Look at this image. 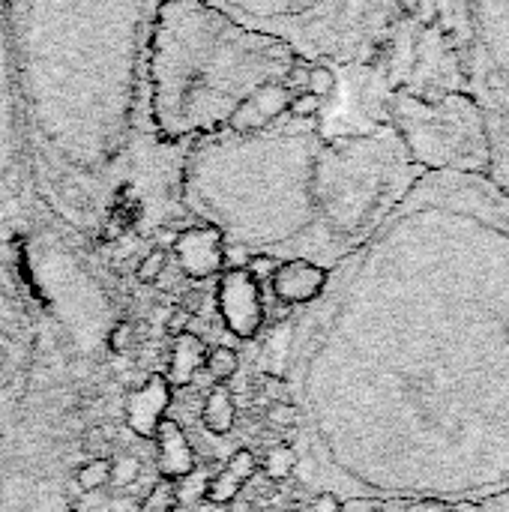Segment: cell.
Listing matches in <instances>:
<instances>
[{
    "label": "cell",
    "instance_id": "4fadbf2b",
    "mask_svg": "<svg viewBox=\"0 0 509 512\" xmlns=\"http://www.w3.org/2000/svg\"><path fill=\"white\" fill-rule=\"evenodd\" d=\"M204 357H207V345L201 336H195L192 330L171 336V351H168V369L162 372L165 381L171 384V390H183L195 381V375L204 369Z\"/></svg>",
    "mask_w": 509,
    "mask_h": 512
},
{
    "label": "cell",
    "instance_id": "d6986e66",
    "mask_svg": "<svg viewBox=\"0 0 509 512\" xmlns=\"http://www.w3.org/2000/svg\"><path fill=\"white\" fill-rule=\"evenodd\" d=\"M111 477V459H87L78 471H75V483L84 495H96L108 486Z\"/></svg>",
    "mask_w": 509,
    "mask_h": 512
},
{
    "label": "cell",
    "instance_id": "cb8c5ba5",
    "mask_svg": "<svg viewBox=\"0 0 509 512\" xmlns=\"http://www.w3.org/2000/svg\"><path fill=\"white\" fill-rule=\"evenodd\" d=\"M165 252L162 249H153V252H147V258L138 264V282H144V285H153V282H159V276L165 273Z\"/></svg>",
    "mask_w": 509,
    "mask_h": 512
},
{
    "label": "cell",
    "instance_id": "7a4b0ae2",
    "mask_svg": "<svg viewBox=\"0 0 509 512\" xmlns=\"http://www.w3.org/2000/svg\"><path fill=\"white\" fill-rule=\"evenodd\" d=\"M165 0H6L30 180L78 222L117 237L159 153L150 36Z\"/></svg>",
    "mask_w": 509,
    "mask_h": 512
},
{
    "label": "cell",
    "instance_id": "ba28073f",
    "mask_svg": "<svg viewBox=\"0 0 509 512\" xmlns=\"http://www.w3.org/2000/svg\"><path fill=\"white\" fill-rule=\"evenodd\" d=\"M216 309L222 324L237 339H255L264 327L261 285L249 276L246 267H225L216 285Z\"/></svg>",
    "mask_w": 509,
    "mask_h": 512
},
{
    "label": "cell",
    "instance_id": "1f68e13d",
    "mask_svg": "<svg viewBox=\"0 0 509 512\" xmlns=\"http://www.w3.org/2000/svg\"><path fill=\"white\" fill-rule=\"evenodd\" d=\"M192 512H228V507H216V504H207V501H201V504H195Z\"/></svg>",
    "mask_w": 509,
    "mask_h": 512
},
{
    "label": "cell",
    "instance_id": "4dcf8cb0",
    "mask_svg": "<svg viewBox=\"0 0 509 512\" xmlns=\"http://www.w3.org/2000/svg\"><path fill=\"white\" fill-rule=\"evenodd\" d=\"M228 512H255V504L246 498H237L234 504H228Z\"/></svg>",
    "mask_w": 509,
    "mask_h": 512
},
{
    "label": "cell",
    "instance_id": "e0dca14e",
    "mask_svg": "<svg viewBox=\"0 0 509 512\" xmlns=\"http://www.w3.org/2000/svg\"><path fill=\"white\" fill-rule=\"evenodd\" d=\"M240 369V354L228 345H213L207 348V357H204V372L216 381V384H228Z\"/></svg>",
    "mask_w": 509,
    "mask_h": 512
},
{
    "label": "cell",
    "instance_id": "8fae6325",
    "mask_svg": "<svg viewBox=\"0 0 509 512\" xmlns=\"http://www.w3.org/2000/svg\"><path fill=\"white\" fill-rule=\"evenodd\" d=\"M327 282H330L327 267L306 258H285L270 276V291L285 306H309L324 294Z\"/></svg>",
    "mask_w": 509,
    "mask_h": 512
},
{
    "label": "cell",
    "instance_id": "5bb4252c",
    "mask_svg": "<svg viewBox=\"0 0 509 512\" xmlns=\"http://www.w3.org/2000/svg\"><path fill=\"white\" fill-rule=\"evenodd\" d=\"M201 423L210 435L216 438H225L234 432V423H237V402L228 390V384H216L207 399H204V408H201Z\"/></svg>",
    "mask_w": 509,
    "mask_h": 512
},
{
    "label": "cell",
    "instance_id": "8992f818",
    "mask_svg": "<svg viewBox=\"0 0 509 512\" xmlns=\"http://www.w3.org/2000/svg\"><path fill=\"white\" fill-rule=\"evenodd\" d=\"M456 30L489 147L486 180L509 195V0H456Z\"/></svg>",
    "mask_w": 509,
    "mask_h": 512
},
{
    "label": "cell",
    "instance_id": "ac0fdd59",
    "mask_svg": "<svg viewBox=\"0 0 509 512\" xmlns=\"http://www.w3.org/2000/svg\"><path fill=\"white\" fill-rule=\"evenodd\" d=\"M240 489H243V483H240L234 474L216 471V474H210V480H207L204 501H207V504H216V507H228V504H234V501L240 498Z\"/></svg>",
    "mask_w": 509,
    "mask_h": 512
},
{
    "label": "cell",
    "instance_id": "277c9868",
    "mask_svg": "<svg viewBox=\"0 0 509 512\" xmlns=\"http://www.w3.org/2000/svg\"><path fill=\"white\" fill-rule=\"evenodd\" d=\"M315 69L324 66L207 0H165L147 63L156 138L186 150L303 111L315 93Z\"/></svg>",
    "mask_w": 509,
    "mask_h": 512
},
{
    "label": "cell",
    "instance_id": "f546056e",
    "mask_svg": "<svg viewBox=\"0 0 509 512\" xmlns=\"http://www.w3.org/2000/svg\"><path fill=\"white\" fill-rule=\"evenodd\" d=\"M477 510L480 512H509V492L498 495V498H489V501H483Z\"/></svg>",
    "mask_w": 509,
    "mask_h": 512
},
{
    "label": "cell",
    "instance_id": "6da1fadb",
    "mask_svg": "<svg viewBox=\"0 0 509 512\" xmlns=\"http://www.w3.org/2000/svg\"><path fill=\"white\" fill-rule=\"evenodd\" d=\"M315 303L300 465L321 492L471 507L509 492V195L423 171Z\"/></svg>",
    "mask_w": 509,
    "mask_h": 512
},
{
    "label": "cell",
    "instance_id": "484cf974",
    "mask_svg": "<svg viewBox=\"0 0 509 512\" xmlns=\"http://www.w3.org/2000/svg\"><path fill=\"white\" fill-rule=\"evenodd\" d=\"M276 267H279V258H273V255H249V261H246V270L255 282L270 279L276 273Z\"/></svg>",
    "mask_w": 509,
    "mask_h": 512
},
{
    "label": "cell",
    "instance_id": "30bf717a",
    "mask_svg": "<svg viewBox=\"0 0 509 512\" xmlns=\"http://www.w3.org/2000/svg\"><path fill=\"white\" fill-rule=\"evenodd\" d=\"M171 399H174V390L171 384L165 381L162 372H153L144 378L141 387H135L126 399H123V420H126V429L138 438H150L156 435L159 423L168 417V408H171Z\"/></svg>",
    "mask_w": 509,
    "mask_h": 512
},
{
    "label": "cell",
    "instance_id": "52a82bcc",
    "mask_svg": "<svg viewBox=\"0 0 509 512\" xmlns=\"http://www.w3.org/2000/svg\"><path fill=\"white\" fill-rule=\"evenodd\" d=\"M30 180L24 129L15 90L12 39H9V6L0 0V216L12 207Z\"/></svg>",
    "mask_w": 509,
    "mask_h": 512
},
{
    "label": "cell",
    "instance_id": "603a6c76",
    "mask_svg": "<svg viewBox=\"0 0 509 512\" xmlns=\"http://www.w3.org/2000/svg\"><path fill=\"white\" fill-rule=\"evenodd\" d=\"M225 471L234 474L240 483H249L258 474V456L252 450H234L231 459H228V465H225Z\"/></svg>",
    "mask_w": 509,
    "mask_h": 512
},
{
    "label": "cell",
    "instance_id": "9a60e30c",
    "mask_svg": "<svg viewBox=\"0 0 509 512\" xmlns=\"http://www.w3.org/2000/svg\"><path fill=\"white\" fill-rule=\"evenodd\" d=\"M342 512H480L471 504H441V501H351Z\"/></svg>",
    "mask_w": 509,
    "mask_h": 512
},
{
    "label": "cell",
    "instance_id": "7402d4cb",
    "mask_svg": "<svg viewBox=\"0 0 509 512\" xmlns=\"http://www.w3.org/2000/svg\"><path fill=\"white\" fill-rule=\"evenodd\" d=\"M267 423L276 429H297L303 423V411L291 402H270L267 405Z\"/></svg>",
    "mask_w": 509,
    "mask_h": 512
},
{
    "label": "cell",
    "instance_id": "ffe728a7",
    "mask_svg": "<svg viewBox=\"0 0 509 512\" xmlns=\"http://www.w3.org/2000/svg\"><path fill=\"white\" fill-rule=\"evenodd\" d=\"M138 477H141V462H138V456L123 453V456H114V459H111V477H108V483H111L114 489H129L132 483H138Z\"/></svg>",
    "mask_w": 509,
    "mask_h": 512
},
{
    "label": "cell",
    "instance_id": "d4e9b609",
    "mask_svg": "<svg viewBox=\"0 0 509 512\" xmlns=\"http://www.w3.org/2000/svg\"><path fill=\"white\" fill-rule=\"evenodd\" d=\"M132 345H135V327L129 321L114 324L111 333H108V351L111 354H126V351H132Z\"/></svg>",
    "mask_w": 509,
    "mask_h": 512
},
{
    "label": "cell",
    "instance_id": "83f0119b",
    "mask_svg": "<svg viewBox=\"0 0 509 512\" xmlns=\"http://www.w3.org/2000/svg\"><path fill=\"white\" fill-rule=\"evenodd\" d=\"M189 321H195V318H192L183 306H174V309H171V315H168V324H165V327H168V333H171V336H180V333H186V330H189Z\"/></svg>",
    "mask_w": 509,
    "mask_h": 512
},
{
    "label": "cell",
    "instance_id": "7c38bea8",
    "mask_svg": "<svg viewBox=\"0 0 509 512\" xmlns=\"http://www.w3.org/2000/svg\"><path fill=\"white\" fill-rule=\"evenodd\" d=\"M153 441H156V468H159L162 480L177 483L195 471V465H198L195 450L189 444V435L183 432V426L174 417H165L159 423Z\"/></svg>",
    "mask_w": 509,
    "mask_h": 512
},
{
    "label": "cell",
    "instance_id": "f1b7e54d",
    "mask_svg": "<svg viewBox=\"0 0 509 512\" xmlns=\"http://www.w3.org/2000/svg\"><path fill=\"white\" fill-rule=\"evenodd\" d=\"M108 447V441H105V432L102 429H87L84 432V450L87 453H96L93 459H99V453ZM102 459H108V456H102Z\"/></svg>",
    "mask_w": 509,
    "mask_h": 512
},
{
    "label": "cell",
    "instance_id": "44dd1931",
    "mask_svg": "<svg viewBox=\"0 0 509 512\" xmlns=\"http://www.w3.org/2000/svg\"><path fill=\"white\" fill-rule=\"evenodd\" d=\"M174 510H177L174 483H168V480H159V483L150 489V495L144 498V504H141V510L138 512H174Z\"/></svg>",
    "mask_w": 509,
    "mask_h": 512
},
{
    "label": "cell",
    "instance_id": "9c48e42d",
    "mask_svg": "<svg viewBox=\"0 0 509 512\" xmlns=\"http://www.w3.org/2000/svg\"><path fill=\"white\" fill-rule=\"evenodd\" d=\"M174 258L189 279H210L219 276L228 264V249L222 234L213 225H195L186 228L174 240Z\"/></svg>",
    "mask_w": 509,
    "mask_h": 512
},
{
    "label": "cell",
    "instance_id": "4316f807",
    "mask_svg": "<svg viewBox=\"0 0 509 512\" xmlns=\"http://www.w3.org/2000/svg\"><path fill=\"white\" fill-rule=\"evenodd\" d=\"M345 501L336 492H318L312 498V512H342Z\"/></svg>",
    "mask_w": 509,
    "mask_h": 512
},
{
    "label": "cell",
    "instance_id": "5b68a950",
    "mask_svg": "<svg viewBox=\"0 0 509 512\" xmlns=\"http://www.w3.org/2000/svg\"><path fill=\"white\" fill-rule=\"evenodd\" d=\"M324 69L372 72L402 0H207Z\"/></svg>",
    "mask_w": 509,
    "mask_h": 512
},
{
    "label": "cell",
    "instance_id": "2e32d148",
    "mask_svg": "<svg viewBox=\"0 0 509 512\" xmlns=\"http://www.w3.org/2000/svg\"><path fill=\"white\" fill-rule=\"evenodd\" d=\"M297 465H300V453L291 444H276L264 453V459L258 462V471H264L267 480L282 483L297 474Z\"/></svg>",
    "mask_w": 509,
    "mask_h": 512
},
{
    "label": "cell",
    "instance_id": "3957f363",
    "mask_svg": "<svg viewBox=\"0 0 509 512\" xmlns=\"http://www.w3.org/2000/svg\"><path fill=\"white\" fill-rule=\"evenodd\" d=\"M423 174L399 132L360 117L333 126L315 111L183 150L177 192L225 249L336 267ZM282 258V261H285Z\"/></svg>",
    "mask_w": 509,
    "mask_h": 512
}]
</instances>
